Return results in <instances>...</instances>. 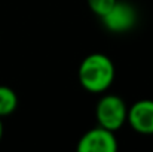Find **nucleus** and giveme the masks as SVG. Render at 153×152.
<instances>
[{"instance_id":"obj_1","label":"nucleus","mask_w":153,"mask_h":152,"mask_svg":"<svg viewBox=\"0 0 153 152\" xmlns=\"http://www.w3.org/2000/svg\"><path fill=\"white\" fill-rule=\"evenodd\" d=\"M114 79V66L104 54H91L85 57L79 67V81L89 93L105 91Z\"/></svg>"},{"instance_id":"obj_2","label":"nucleus","mask_w":153,"mask_h":152,"mask_svg":"<svg viewBox=\"0 0 153 152\" xmlns=\"http://www.w3.org/2000/svg\"><path fill=\"white\" fill-rule=\"evenodd\" d=\"M128 118V107L117 96H104L97 106L98 124L111 131H117Z\"/></svg>"},{"instance_id":"obj_3","label":"nucleus","mask_w":153,"mask_h":152,"mask_svg":"<svg viewBox=\"0 0 153 152\" xmlns=\"http://www.w3.org/2000/svg\"><path fill=\"white\" fill-rule=\"evenodd\" d=\"M114 131L107 130L104 127H97L85 133L79 143V152H114L117 149V140L113 134Z\"/></svg>"},{"instance_id":"obj_4","label":"nucleus","mask_w":153,"mask_h":152,"mask_svg":"<svg viewBox=\"0 0 153 152\" xmlns=\"http://www.w3.org/2000/svg\"><path fill=\"white\" fill-rule=\"evenodd\" d=\"M102 21L108 30L122 33L134 27L137 21V12L131 4L117 0L116 4L111 7V10L102 16Z\"/></svg>"},{"instance_id":"obj_5","label":"nucleus","mask_w":153,"mask_h":152,"mask_svg":"<svg viewBox=\"0 0 153 152\" xmlns=\"http://www.w3.org/2000/svg\"><path fill=\"white\" fill-rule=\"evenodd\" d=\"M126 121L141 134H153V100L135 101L128 109Z\"/></svg>"},{"instance_id":"obj_6","label":"nucleus","mask_w":153,"mask_h":152,"mask_svg":"<svg viewBox=\"0 0 153 152\" xmlns=\"http://www.w3.org/2000/svg\"><path fill=\"white\" fill-rule=\"evenodd\" d=\"M18 104V97L15 91L9 87L0 85V118L10 115Z\"/></svg>"},{"instance_id":"obj_7","label":"nucleus","mask_w":153,"mask_h":152,"mask_svg":"<svg viewBox=\"0 0 153 152\" xmlns=\"http://www.w3.org/2000/svg\"><path fill=\"white\" fill-rule=\"evenodd\" d=\"M116 1L117 0H88V4L94 13H97L98 16L102 18L105 13H108L111 10V7L116 4Z\"/></svg>"},{"instance_id":"obj_8","label":"nucleus","mask_w":153,"mask_h":152,"mask_svg":"<svg viewBox=\"0 0 153 152\" xmlns=\"http://www.w3.org/2000/svg\"><path fill=\"white\" fill-rule=\"evenodd\" d=\"M1 136H3V124H1V118H0V140H1Z\"/></svg>"}]
</instances>
